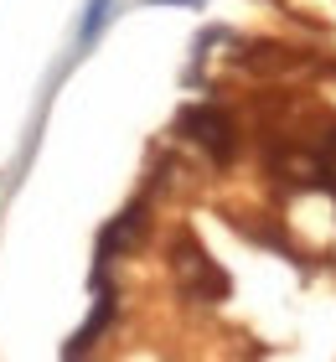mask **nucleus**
Listing matches in <instances>:
<instances>
[{
  "label": "nucleus",
  "instance_id": "nucleus-1",
  "mask_svg": "<svg viewBox=\"0 0 336 362\" xmlns=\"http://www.w3.org/2000/svg\"><path fill=\"white\" fill-rule=\"evenodd\" d=\"M171 269L181 279V290H187L192 300H202V305L228 300V290H233V279L217 269V259L202 249L192 233H176V243H171Z\"/></svg>",
  "mask_w": 336,
  "mask_h": 362
},
{
  "label": "nucleus",
  "instance_id": "nucleus-2",
  "mask_svg": "<svg viewBox=\"0 0 336 362\" xmlns=\"http://www.w3.org/2000/svg\"><path fill=\"white\" fill-rule=\"evenodd\" d=\"M181 135H187L192 145H202L212 160H233V151H238V124L228 119L217 104H192L181 109Z\"/></svg>",
  "mask_w": 336,
  "mask_h": 362
},
{
  "label": "nucleus",
  "instance_id": "nucleus-3",
  "mask_svg": "<svg viewBox=\"0 0 336 362\" xmlns=\"http://www.w3.org/2000/svg\"><path fill=\"white\" fill-rule=\"evenodd\" d=\"M140 223H145V218H140V207L120 212V218H114V223L104 228V233H98V264H109V259L120 254V249H124V243H129L134 233H140Z\"/></svg>",
  "mask_w": 336,
  "mask_h": 362
},
{
  "label": "nucleus",
  "instance_id": "nucleus-4",
  "mask_svg": "<svg viewBox=\"0 0 336 362\" xmlns=\"http://www.w3.org/2000/svg\"><path fill=\"white\" fill-rule=\"evenodd\" d=\"M109 321H114V295L104 290V295H98V305H93V316H88V321H83V326H78V337H73V341H67V347H62V352H67V357H83V352H88V347H93V337H98V332H104V326H109Z\"/></svg>",
  "mask_w": 336,
  "mask_h": 362
},
{
  "label": "nucleus",
  "instance_id": "nucleus-5",
  "mask_svg": "<svg viewBox=\"0 0 336 362\" xmlns=\"http://www.w3.org/2000/svg\"><path fill=\"white\" fill-rule=\"evenodd\" d=\"M109 21H114V0H88V16H83V26H78V52L93 47L98 31H104Z\"/></svg>",
  "mask_w": 336,
  "mask_h": 362
},
{
  "label": "nucleus",
  "instance_id": "nucleus-6",
  "mask_svg": "<svg viewBox=\"0 0 336 362\" xmlns=\"http://www.w3.org/2000/svg\"><path fill=\"white\" fill-rule=\"evenodd\" d=\"M150 6H197V11H202L207 0H150Z\"/></svg>",
  "mask_w": 336,
  "mask_h": 362
}]
</instances>
